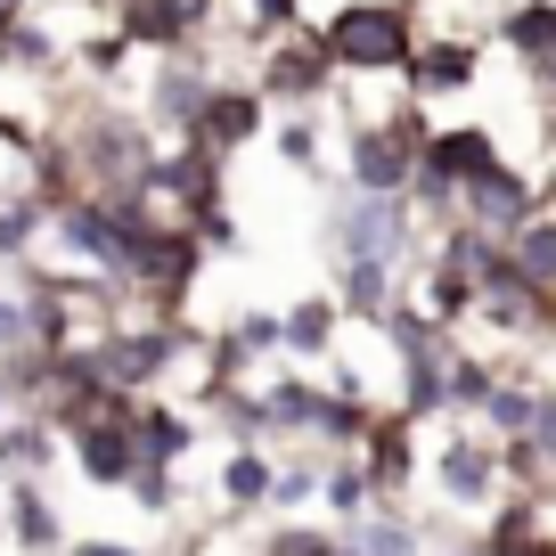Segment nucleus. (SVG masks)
Wrapping results in <instances>:
<instances>
[{"instance_id": "32", "label": "nucleus", "mask_w": 556, "mask_h": 556, "mask_svg": "<svg viewBox=\"0 0 556 556\" xmlns=\"http://www.w3.org/2000/svg\"><path fill=\"white\" fill-rule=\"evenodd\" d=\"M74 556H148V548H123V540H83Z\"/></svg>"}, {"instance_id": "10", "label": "nucleus", "mask_w": 556, "mask_h": 556, "mask_svg": "<svg viewBox=\"0 0 556 556\" xmlns=\"http://www.w3.org/2000/svg\"><path fill=\"white\" fill-rule=\"evenodd\" d=\"M328 83H336L328 41H319V34H295V41H278L270 74H262V99H295V106H312Z\"/></svg>"}, {"instance_id": "15", "label": "nucleus", "mask_w": 556, "mask_h": 556, "mask_svg": "<svg viewBox=\"0 0 556 556\" xmlns=\"http://www.w3.org/2000/svg\"><path fill=\"white\" fill-rule=\"evenodd\" d=\"M500 41L523 58V66H556V0H507L500 9Z\"/></svg>"}, {"instance_id": "13", "label": "nucleus", "mask_w": 556, "mask_h": 556, "mask_svg": "<svg viewBox=\"0 0 556 556\" xmlns=\"http://www.w3.org/2000/svg\"><path fill=\"white\" fill-rule=\"evenodd\" d=\"M393 303H401V270H384V262H336V312L344 319L377 328Z\"/></svg>"}, {"instance_id": "16", "label": "nucleus", "mask_w": 556, "mask_h": 556, "mask_svg": "<svg viewBox=\"0 0 556 556\" xmlns=\"http://www.w3.org/2000/svg\"><path fill=\"white\" fill-rule=\"evenodd\" d=\"M336 328H344L336 295H303L295 312H278V352H295V361H328V352H336Z\"/></svg>"}, {"instance_id": "25", "label": "nucleus", "mask_w": 556, "mask_h": 556, "mask_svg": "<svg viewBox=\"0 0 556 556\" xmlns=\"http://www.w3.org/2000/svg\"><path fill=\"white\" fill-rule=\"evenodd\" d=\"M222 336H229L238 361H270V352H278V312H238Z\"/></svg>"}, {"instance_id": "17", "label": "nucleus", "mask_w": 556, "mask_h": 556, "mask_svg": "<svg viewBox=\"0 0 556 556\" xmlns=\"http://www.w3.org/2000/svg\"><path fill=\"white\" fill-rule=\"evenodd\" d=\"M262 417H270L278 442H312V426H319V384H312V377H270V384H262Z\"/></svg>"}, {"instance_id": "27", "label": "nucleus", "mask_w": 556, "mask_h": 556, "mask_svg": "<svg viewBox=\"0 0 556 556\" xmlns=\"http://www.w3.org/2000/svg\"><path fill=\"white\" fill-rule=\"evenodd\" d=\"M278 156L295 164V173H319V123H287V131H278Z\"/></svg>"}, {"instance_id": "7", "label": "nucleus", "mask_w": 556, "mask_h": 556, "mask_svg": "<svg viewBox=\"0 0 556 556\" xmlns=\"http://www.w3.org/2000/svg\"><path fill=\"white\" fill-rule=\"evenodd\" d=\"M213 74H205V58H164V74H156V90H148V123H164V131H180V139H197V123H205V106H213Z\"/></svg>"}, {"instance_id": "31", "label": "nucleus", "mask_w": 556, "mask_h": 556, "mask_svg": "<svg viewBox=\"0 0 556 556\" xmlns=\"http://www.w3.org/2000/svg\"><path fill=\"white\" fill-rule=\"evenodd\" d=\"M25 401H17V377H9V368H0V426H9V417H17Z\"/></svg>"}, {"instance_id": "26", "label": "nucleus", "mask_w": 556, "mask_h": 556, "mask_svg": "<svg viewBox=\"0 0 556 556\" xmlns=\"http://www.w3.org/2000/svg\"><path fill=\"white\" fill-rule=\"evenodd\" d=\"M131 500L148 507V516H173V507H180V475L173 467H139L131 475Z\"/></svg>"}, {"instance_id": "8", "label": "nucleus", "mask_w": 556, "mask_h": 556, "mask_svg": "<svg viewBox=\"0 0 556 556\" xmlns=\"http://www.w3.org/2000/svg\"><path fill=\"white\" fill-rule=\"evenodd\" d=\"M123 434H131V451H139V467H189V451H197V417L189 409H173V401H139L131 409V426H123Z\"/></svg>"}, {"instance_id": "21", "label": "nucleus", "mask_w": 556, "mask_h": 556, "mask_svg": "<svg viewBox=\"0 0 556 556\" xmlns=\"http://www.w3.org/2000/svg\"><path fill=\"white\" fill-rule=\"evenodd\" d=\"M507 262H516V270L532 278L540 295H556V205L540 213V222H523L516 238H507Z\"/></svg>"}, {"instance_id": "28", "label": "nucleus", "mask_w": 556, "mask_h": 556, "mask_svg": "<svg viewBox=\"0 0 556 556\" xmlns=\"http://www.w3.org/2000/svg\"><path fill=\"white\" fill-rule=\"evenodd\" d=\"M319 540H328V532H319V523H278V532H270V540H262V548H254V556H312V548H319Z\"/></svg>"}, {"instance_id": "4", "label": "nucleus", "mask_w": 556, "mask_h": 556, "mask_svg": "<svg viewBox=\"0 0 556 556\" xmlns=\"http://www.w3.org/2000/svg\"><path fill=\"white\" fill-rule=\"evenodd\" d=\"M148 205L164 213V222H180V229H197L205 213H222V156H205L197 139H180L173 156H156L148 164Z\"/></svg>"}, {"instance_id": "3", "label": "nucleus", "mask_w": 556, "mask_h": 556, "mask_svg": "<svg viewBox=\"0 0 556 556\" xmlns=\"http://www.w3.org/2000/svg\"><path fill=\"white\" fill-rule=\"evenodd\" d=\"M426 483L442 491V507H458V516H491V507L507 500V475H500V442L491 434H442V451L426 458Z\"/></svg>"}, {"instance_id": "6", "label": "nucleus", "mask_w": 556, "mask_h": 556, "mask_svg": "<svg viewBox=\"0 0 556 556\" xmlns=\"http://www.w3.org/2000/svg\"><path fill=\"white\" fill-rule=\"evenodd\" d=\"M361 475H368V500L377 507H401L409 500V483H417V467H426V458H417V426L401 409H377V426H368L361 434Z\"/></svg>"}, {"instance_id": "22", "label": "nucleus", "mask_w": 556, "mask_h": 556, "mask_svg": "<svg viewBox=\"0 0 556 556\" xmlns=\"http://www.w3.org/2000/svg\"><path fill=\"white\" fill-rule=\"evenodd\" d=\"M409 426H426V417H451V393H442V361H409L401 368V401H393Z\"/></svg>"}, {"instance_id": "23", "label": "nucleus", "mask_w": 556, "mask_h": 556, "mask_svg": "<svg viewBox=\"0 0 556 556\" xmlns=\"http://www.w3.org/2000/svg\"><path fill=\"white\" fill-rule=\"evenodd\" d=\"M319 500H328V516H344V523H361L368 507V475H361V458H328V475H319Z\"/></svg>"}, {"instance_id": "19", "label": "nucleus", "mask_w": 556, "mask_h": 556, "mask_svg": "<svg viewBox=\"0 0 556 556\" xmlns=\"http://www.w3.org/2000/svg\"><path fill=\"white\" fill-rule=\"evenodd\" d=\"M540 417V377H500V393L483 401V434L491 442H523Z\"/></svg>"}, {"instance_id": "11", "label": "nucleus", "mask_w": 556, "mask_h": 556, "mask_svg": "<svg viewBox=\"0 0 556 556\" xmlns=\"http://www.w3.org/2000/svg\"><path fill=\"white\" fill-rule=\"evenodd\" d=\"M262 106H270V99H262V90H213V106H205V123H197V148H205V156H238V148H245V139H254L262 131Z\"/></svg>"}, {"instance_id": "29", "label": "nucleus", "mask_w": 556, "mask_h": 556, "mask_svg": "<svg viewBox=\"0 0 556 556\" xmlns=\"http://www.w3.org/2000/svg\"><path fill=\"white\" fill-rule=\"evenodd\" d=\"M17 352H34V344H25V303L0 295V361H17Z\"/></svg>"}, {"instance_id": "20", "label": "nucleus", "mask_w": 556, "mask_h": 556, "mask_svg": "<svg viewBox=\"0 0 556 556\" xmlns=\"http://www.w3.org/2000/svg\"><path fill=\"white\" fill-rule=\"evenodd\" d=\"M270 451H262V442H254V451H229L222 458V507H229V516H254V507H270Z\"/></svg>"}, {"instance_id": "24", "label": "nucleus", "mask_w": 556, "mask_h": 556, "mask_svg": "<svg viewBox=\"0 0 556 556\" xmlns=\"http://www.w3.org/2000/svg\"><path fill=\"white\" fill-rule=\"evenodd\" d=\"M34 238H50V213L34 197H0V262H25Z\"/></svg>"}, {"instance_id": "33", "label": "nucleus", "mask_w": 556, "mask_h": 556, "mask_svg": "<svg viewBox=\"0 0 556 556\" xmlns=\"http://www.w3.org/2000/svg\"><path fill=\"white\" fill-rule=\"evenodd\" d=\"M434 556H483V540H475V532H458L451 548H434Z\"/></svg>"}, {"instance_id": "12", "label": "nucleus", "mask_w": 556, "mask_h": 556, "mask_svg": "<svg viewBox=\"0 0 556 556\" xmlns=\"http://www.w3.org/2000/svg\"><path fill=\"white\" fill-rule=\"evenodd\" d=\"M0 532L17 540L25 556H58V548H66V523H58V500H50L41 483H25V475L9 483V523H0Z\"/></svg>"}, {"instance_id": "2", "label": "nucleus", "mask_w": 556, "mask_h": 556, "mask_svg": "<svg viewBox=\"0 0 556 556\" xmlns=\"http://www.w3.org/2000/svg\"><path fill=\"white\" fill-rule=\"evenodd\" d=\"M417 238H426V222L409 213V197H361V189H344V197H336V213H328L336 262H384V270H409Z\"/></svg>"}, {"instance_id": "9", "label": "nucleus", "mask_w": 556, "mask_h": 556, "mask_svg": "<svg viewBox=\"0 0 556 556\" xmlns=\"http://www.w3.org/2000/svg\"><path fill=\"white\" fill-rule=\"evenodd\" d=\"M475 74H483V58H475V41L467 34H442V41H417V58H409V99L426 106V99H451V90H467Z\"/></svg>"}, {"instance_id": "35", "label": "nucleus", "mask_w": 556, "mask_h": 556, "mask_svg": "<svg viewBox=\"0 0 556 556\" xmlns=\"http://www.w3.org/2000/svg\"><path fill=\"white\" fill-rule=\"evenodd\" d=\"M540 523H548V532H556V483L540 491Z\"/></svg>"}, {"instance_id": "18", "label": "nucleus", "mask_w": 556, "mask_h": 556, "mask_svg": "<svg viewBox=\"0 0 556 556\" xmlns=\"http://www.w3.org/2000/svg\"><path fill=\"white\" fill-rule=\"evenodd\" d=\"M344 540L361 556H426V532H417V516H401V507H368L361 523H344Z\"/></svg>"}, {"instance_id": "36", "label": "nucleus", "mask_w": 556, "mask_h": 556, "mask_svg": "<svg viewBox=\"0 0 556 556\" xmlns=\"http://www.w3.org/2000/svg\"><path fill=\"white\" fill-rule=\"evenodd\" d=\"M540 83H548V90H556V66H540Z\"/></svg>"}, {"instance_id": "30", "label": "nucleus", "mask_w": 556, "mask_h": 556, "mask_svg": "<svg viewBox=\"0 0 556 556\" xmlns=\"http://www.w3.org/2000/svg\"><path fill=\"white\" fill-rule=\"evenodd\" d=\"M295 17V0H254V25H287Z\"/></svg>"}, {"instance_id": "34", "label": "nucleus", "mask_w": 556, "mask_h": 556, "mask_svg": "<svg viewBox=\"0 0 556 556\" xmlns=\"http://www.w3.org/2000/svg\"><path fill=\"white\" fill-rule=\"evenodd\" d=\"M312 556H361V548H352V540H344V532H328V540H319V548H312Z\"/></svg>"}, {"instance_id": "14", "label": "nucleus", "mask_w": 556, "mask_h": 556, "mask_svg": "<svg viewBox=\"0 0 556 556\" xmlns=\"http://www.w3.org/2000/svg\"><path fill=\"white\" fill-rule=\"evenodd\" d=\"M74 467H83V483H99V491H131L139 451H131L123 426H90V434H74Z\"/></svg>"}, {"instance_id": "1", "label": "nucleus", "mask_w": 556, "mask_h": 556, "mask_svg": "<svg viewBox=\"0 0 556 556\" xmlns=\"http://www.w3.org/2000/svg\"><path fill=\"white\" fill-rule=\"evenodd\" d=\"M336 74H409L417 58V25H409V0H352L319 25Z\"/></svg>"}, {"instance_id": "5", "label": "nucleus", "mask_w": 556, "mask_h": 556, "mask_svg": "<svg viewBox=\"0 0 556 556\" xmlns=\"http://www.w3.org/2000/svg\"><path fill=\"white\" fill-rule=\"evenodd\" d=\"M540 213H548V189H540V180L532 173H516V164H491V173L483 180H475V189L467 197H458V222H467V229H483V238H516V229L523 222H540Z\"/></svg>"}]
</instances>
